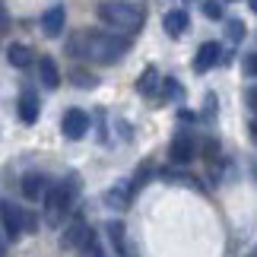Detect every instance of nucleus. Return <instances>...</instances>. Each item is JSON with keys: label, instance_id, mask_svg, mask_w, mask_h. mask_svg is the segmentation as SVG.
Wrapping results in <instances>:
<instances>
[{"label": "nucleus", "instance_id": "nucleus-20", "mask_svg": "<svg viewBox=\"0 0 257 257\" xmlns=\"http://www.w3.org/2000/svg\"><path fill=\"white\" fill-rule=\"evenodd\" d=\"M225 32H229V42H241L244 38V23L241 19H229V23H225Z\"/></svg>", "mask_w": 257, "mask_h": 257}, {"label": "nucleus", "instance_id": "nucleus-14", "mask_svg": "<svg viewBox=\"0 0 257 257\" xmlns=\"http://www.w3.org/2000/svg\"><path fill=\"white\" fill-rule=\"evenodd\" d=\"M162 89V80H159V70H156V67H146V70L140 73V80H137V92L140 95H156Z\"/></svg>", "mask_w": 257, "mask_h": 257}, {"label": "nucleus", "instance_id": "nucleus-1", "mask_svg": "<svg viewBox=\"0 0 257 257\" xmlns=\"http://www.w3.org/2000/svg\"><path fill=\"white\" fill-rule=\"evenodd\" d=\"M131 51V38L127 35H114L111 29H89V32H73L67 38V54L83 57V61H95V64H117L121 57Z\"/></svg>", "mask_w": 257, "mask_h": 257}, {"label": "nucleus", "instance_id": "nucleus-13", "mask_svg": "<svg viewBox=\"0 0 257 257\" xmlns=\"http://www.w3.org/2000/svg\"><path fill=\"white\" fill-rule=\"evenodd\" d=\"M38 76H42V86L48 89H57L61 86V70H57V61L54 57H38Z\"/></svg>", "mask_w": 257, "mask_h": 257}, {"label": "nucleus", "instance_id": "nucleus-18", "mask_svg": "<svg viewBox=\"0 0 257 257\" xmlns=\"http://www.w3.org/2000/svg\"><path fill=\"white\" fill-rule=\"evenodd\" d=\"M159 92H162V98H169V102H178V98L184 95V89H181V83H178L175 76H165V80H162V89H159Z\"/></svg>", "mask_w": 257, "mask_h": 257}, {"label": "nucleus", "instance_id": "nucleus-8", "mask_svg": "<svg viewBox=\"0 0 257 257\" xmlns=\"http://www.w3.org/2000/svg\"><path fill=\"white\" fill-rule=\"evenodd\" d=\"M19 187H23V197H26V200H45L48 191H51V181H48L45 172H26Z\"/></svg>", "mask_w": 257, "mask_h": 257}, {"label": "nucleus", "instance_id": "nucleus-28", "mask_svg": "<svg viewBox=\"0 0 257 257\" xmlns=\"http://www.w3.org/2000/svg\"><path fill=\"white\" fill-rule=\"evenodd\" d=\"M248 4H251V10H254V13H257V0H248Z\"/></svg>", "mask_w": 257, "mask_h": 257}, {"label": "nucleus", "instance_id": "nucleus-19", "mask_svg": "<svg viewBox=\"0 0 257 257\" xmlns=\"http://www.w3.org/2000/svg\"><path fill=\"white\" fill-rule=\"evenodd\" d=\"M70 80L80 86V89H92V86H95V76H92V73H86V70H80V67H76V70L70 73Z\"/></svg>", "mask_w": 257, "mask_h": 257}, {"label": "nucleus", "instance_id": "nucleus-21", "mask_svg": "<svg viewBox=\"0 0 257 257\" xmlns=\"http://www.w3.org/2000/svg\"><path fill=\"white\" fill-rule=\"evenodd\" d=\"M203 16L206 19H222V4H219V0H206V4H203Z\"/></svg>", "mask_w": 257, "mask_h": 257}, {"label": "nucleus", "instance_id": "nucleus-11", "mask_svg": "<svg viewBox=\"0 0 257 257\" xmlns=\"http://www.w3.org/2000/svg\"><path fill=\"white\" fill-rule=\"evenodd\" d=\"M187 26H191V16H187V10H169L162 19V29H165V35H172V38H181L187 32Z\"/></svg>", "mask_w": 257, "mask_h": 257}, {"label": "nucleus", "instance_id": "nucleus-26", "mask_svg": "<svg viewBox=\"0 0 257 257\" xmlns=\"http://www.w3.org/2000/svg\"><path fill=\"white\" fill-rule=\"evenodd\" d=\"M4 254H7V238L0 235V257H4Z\"/></svg>", "mask_w": 257, "mask_h": 257}, {"label": "nucleus", "instance_id": "nucleus-3", "mask_svg": "<svg viewBox=\"0 0 257 257\" xmlns=\"http://www.w3.org/2000/svg\"><path fill=\"white\" fill-rule=\"evenodd\" d=\"M76 194H80V175H67L61 184H51L48 197L42 200V203H45V225L57 229V225L64 222V216L70 213Z\"/></svg>", "mask_w": 257, "mask_h": 257}, {"label": "nucleus", "instance_id": "nucleus-9", "mask_svg": "<svg viewBox=\"0 0 257 257\" xmlns=\"http://www.w3.org/2000/svg\"><path fill=\"white\" fill-rule=\"evenodd\" d=\"M64 26H67V10L57 4L51 10H45V16H42V32L48 38H57V35H64Z\"/></svg>", "mask_w": 257, "mask_h": 257}, {"label": "nucleus", "instance_id": "nucleus-31", "mask_svg": "<svg viewBox=\"0 0 257 257\" xmlns=\"http://www.w3.org/2000/svg\"><path fill=\"white\" fill-rule=\"evenodd\" d=\"M225 4H232V0H225Z\"/></svg>", "mask_w": 257, "mask_h": 257}, {"label": "nucleus", "instance_id": "nucleus-27", "mask_svg": "<svg viewBox=\"0 0 257 257\" xmlns=\"http://www.w3.org/2000/svg\"><path fill=\"white\" fill-rule=\"evenodd\" d=\"M251 105L257 108V89H251Z\"/></svg>", "mask_w": 257, "mask_h": 257}, {"label": "nucleus", "instance_id": "nucleus-17", "mask_svg": "<svg viewBox=\"0 0 257 257\" xmlns=\"http://www.w3.org/2000/svg\"><path fill=\"white\" fill-rule=\"evenodd\" d=\"M108 238H111V244H114V251L117 254H127V244H124V222H108Z\"/></svg>", "mask_w": 257, "mask_h": 257}, {"label": "nucleus", "instance_id": "nucleus-22", "mask_svg": "<svg viewBox=\"0 0 257 257\" xmlns=\"http://www.w3.org/2000/svg\"><path fill=\"white\" fill-rule=\"evenodd\" d=\"M241 70H244V76H257V51H251L241 61Z\"/></svg>", "mask_w": 257, "mask_h": 257}, {"label": "nucleus", "instance_id": "nucleus-25", "mask_svg": "<svg viewBox=\"0 0 257 257\" xmlns=\"http://www.w3.org/2000/svg\"><path fill=\"white\" fill-rule=\"evenodd\" d=\"M248 131H251V140L257 143V117H251V124H248Z\"/></svg>", "mask_w": 257, "mask_h": 257}, {"label": "nucleus", "instance_id": "nucleus-29", "mask_svg": "<svg viewBox=\"0 0 257 257\" xmlns=\"http://www.w3.org/2000/svg\"><path fill=\"white\" fill-rule=\"evenodd\" d=\"M248 257H257V244H254V248H251V254H248Z\"/></svg>", "mask_w": 257, "mask_h": 257}, {"label": "nucleus", "instance_id": "nucleus-23", "mask_svg": "<svg viewBox=\"0 0 257 257\" xmlns=\"http://www.w3.org/2000/svg\"><path fill=\"white\" fill-rule=\"evenodd\" d=\"M26 232H38V216L35 213H26Z\"/></svg>", "mask_w": 257, "mask_h": 257}, {"label": "nucleus", "instance_id": "nucleus-5", "mask_svg": "<svg viewBox=\"0 0 257 257\" xmlns=\"http://www.w3.org/2000/svg\"><path fill=\"white\" fill-rule=\"evenodd\" d=\"M0 222H4V235L10 241H16L26 232V210H19L10 200H0Z\"/></svg>", "mask_w": 257, "mask_h": 257}, {"label": "nucleus", "instance_id": "nucleus-4", "mask_svg": "<svg viewBox=\"0 0 257 257\" xmlns=\"http://www.w3.org/2000/svg\"><path fill=\"white\" fill-rule=\"evenodd\" d=\"M61 248L64 251H80V248H92V229L83 222V216H73L61 232Z\"/></svg>", "mask_w": 257, "mask_h": 257}, {"label": "nucleus", "instance_id": "nucleus-12", "mask_svg": "<svg viewBox=\"0 0 257 257\" xmlns=\"http://www.w3.org/2000/svg\"><path fill=\"white\" fill-rule=\"evenodd\" d=\"M38 111H42L38 95L32 92V89H26V92L19 95V117H23V124H35L38 121Z\"/></svg>", "mask_w": 257, "mask_h": 257}, {"label": "nucleus", "instance_id": "nucleus-24", "mask_svg": "<svg viewBox=\"0 0 257 257\" xmlns=\"http://www.w3.org/2000/svg\"><path fill=\"white\" fill-rule=\"evenodd\" d=\"M10 32V19H7V13H0V38H4Z\"/></svg>", "mask_w": 257, "mask_h": 257}, {"label": "nucleus", "instance_id": "nucleus-6", "mask_svg": "<svg viewBox=\"0 0 257 257\" xmlns=\"http://www.w3.org/2000/svg\"><path fill=\"white\" fill-rule=\"evenodd\" d=\"M197 156V143L191 134H175V140L169 146V162L172 165H191Z\"/></svg>", "mask_w": 257, "mask_h": 257}, {"label": "nucleus", "instance_id": "nucleus-7", "mask_svg": "<svg viewBox=\"0 0 257 257\" xmlns=\"http://www.w3.org/2000/svg\"><path fill=\"white\" fill-rule=\"evenodd\" d=\"M61 131L67 140H83L89 134V114L83 108H70V111H64V121H61Z\"/></svg>", "mask_w": 257, "mask_h": 257}, {"label": "nucleus", "instance_id": "nucleus-16", "mask_svg": "<svg viewBox=\"0 0 257 257\" xmlns=\"http://www.w3.org/2000/svg\"><path fill=\"white\" fill-rule=\"evenodd\" d=\"M7 57H10V64H13L16 70H26V67H32V61H35V54H32L29 45H10Z\"/></svg>", "mask_w": 257, "mask_h": 257}, {"label": "nucleus", "instance_id": "nucleus-2", "mask_svg": "<svg viewBox=\"0 0 257 257\" xmlns=\"http://www.w3.org/2000/svg\"><path fill=\"white\" fill-rule=\"evenodd\" d=\"M98 19L111 29V32H140L143 23H146V13L140 4H131V0H102V4L95 7Z\"/></svg>", "mask_w": 257, "mask_h": 257}, {"label": "nucleus", "instance_id": "nucleus-30", "mask_svg": "<svg viewBox=\"0 0 257 257\" xmlns=\"http://www.w3.org/2000/svg\"><path fill=\"white\" fill-rule=\"evenodd\" d=\"M92 257H102V254H98V251H92Z\"/></svg>", "mask_w": 257, "mask_h": 257}, {"label": "nucleus", "instance_id": "nucleus-10", "mask_svg": "<svg viewBox=\"0 0 257 257\" xmlns=\"http://www.w3.org/2000/svg\"><path fill=\"white\" fill-rule=\"evenodd\" d=\"M219 61H222V48L216 42H206V45H200V51H197V57H194V70L206 73V70H213Z\"/></svg>", "mask_w": 257, "mask_h": 257}, {"label": "nucleus", "instance_id": "nucleus-15", "mask_svg": "<svg viewBox=\"0 0 257 257\" xmlns=\"http://www.w3.org/2000/svg\"><path fill=\"white\" fill-rule=\"evenodd\" d=\"M131 194H134V187L127 184V181H121V184H114L111 191H108L105 203L114 206V210H127V206H131Z\"/></svg>", "mask_w": 257, "mask_h": 257}]
</instances>
